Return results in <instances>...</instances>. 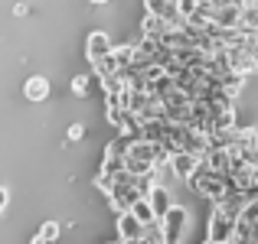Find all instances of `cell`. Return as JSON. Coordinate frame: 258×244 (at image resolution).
<instances>
[{"instance_id":"1","label":"cell","mask_w":258,"mask_h":244,"mask_svg":"<svg viewBox=\"0 0 258 244\" xmlns=\"http://www.w3.org/2000/svg\"><path fill=\"white\" fill-rule=\"evenodd\" d=\"M157 221H160V231H164V241H176V238H183V228H186V212L170 205Z\"/></svg>"},{"instance_id":"2","label":"cell","mask_w":258,"mask_h":244,"mask_svg":"<svg viewBox=\"0 0 258 244\" xmlns=\"http://www.w3.org/2000/svg\"><path fill=\"white\" fill-rule=\"evenodd\" d=\"M209 238H213V241H229V238H235V218H229L226 212H219V208H216L213 225H209Z\"/></svg>"},{"instance_id":"3","label":"cell","mask_w":258,"mask_h":244,"mask_svg":"<svg viewBox=\"0 0 258 244\" xmlns=\"http://www.w3.org/2000/svg\"><path fill=\"white\" fill-rule=\"evenodd\" d=\"M118 231H121V238H124V241H134V238L144 234V221H141L131 208H124V215H121V221H118Z\"/></svg>"},{"instance_id":"4","label":"cell","mask_w":258,"mask_h":244,"mask_svg":"<svg viewBox=\"0 0 258 244\" xmlns=\"http://www.w3.org/2000/svg\"><path fill=\"white\" fill-rule=\"evenodd\" d=\"M147 202H151V208H154L157 218L170 208V195H167V189L164 186H154V182H151V189H147Z\"/></svg>"},{"instance_id":"5","label":"cell","mask_w":258,"mask_h":244,"mask_svg":"<svg viewBox=\"0 0 258 244\" xmlns=\"http://www.w3.org/2000/svg\"><path fill=\"white\" fill-rule=\"evenodd\" d=\"M108 52H111V43H108V36H101V33H95V36L88 39V56H92V62H98V59H105Z\"/></svg>"},{"instance_id":"6","label":"cell","mask_w":258,"mask_h":244,"mask_svg":"<svg viewBox=\"0 0 258 244\" xmlns=\"http://www.w3.org/2000/svg\"><path fill=\"white\" fill-rule=\"evenodd\" d=\"M46 94H49L46 78H30V85H26V98H30V101H43Z\"/></svg>"},{"instance_id":"7","label":"cell","mask_w":258,"mask_h":244,"mask_svg":"<svg viewBox=\"0 0 258 244\" xmlns=\"http://www.w3.org/2000/svg\"><path fill=\"white\" fill-rule=\"evenodd\" d=\"M56 231H59V225H52V221H49V225L39 228V238L36 241H52V238H56Z\"/></svg>"},{"instance_id":"8","label":"cell","mask_w":258,"mask_h":244,"mask_svg":"<svg viewBox=\"0 0 258 244\" xmlns=\"http://www.w3.org/2000/svg\"><path fill=\"white\" fill-rule=\"evenodd\" d=\"M79 137H82V124H72L69 127V140H79Z\"/></svg>"},{"instance_id":"9","label":"cell","mask_w":258,"mask_h":244,"mask_svg":"<svg viewBox=\"0 0 258 244\" xmlns=\"http://www.w3.org/2000/svg\"><path fill=\"white\" fill-rule=\"evenodd\" d=\"M85 88H88V78H76V91L85 94Z\"/></svg>"},{"instance_id":"10","label":"cell","mask_w":258,"mask_h":244,"mask_svg":"<svg viewBox=\"0 0 258 244\" xmlns=\"http://www.w3.org/2000/svg\"><path fill=\"white\" fill-rule=\"evenodd\" d=\"M203 4H213V7H222V4H229V0H203Z\"/></svg>"},{"instance_id":"11","label":"cell","mask_w":258,"mask_h":244,"mask_svg":"<svg viewBox=\"0 0 258 244\" xmlns=\"http://www.w3.org/2000/svg\"><path fill=\"white\" fill-rule=\"evenodd\" d=\"M4 202H7V192H4V189H0V208H4Z\"/></svg>"},{"instance_id":"12","label":"cell","mask_w":258,"mask_h":244,"mask_svg":"<svg viewBox=\"0 0 258 244\" xmlns=\"http://www.w3.org/2000/svg\"><path fill=\"white\" fill-rule=\"evenodd\" d=\"M92 4H108V0H92Z\"/></svg>"}]
</instances>
